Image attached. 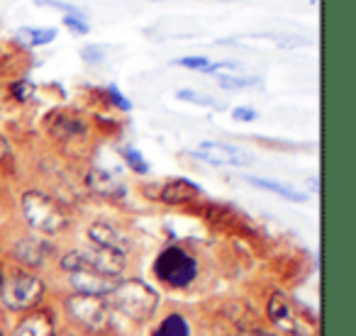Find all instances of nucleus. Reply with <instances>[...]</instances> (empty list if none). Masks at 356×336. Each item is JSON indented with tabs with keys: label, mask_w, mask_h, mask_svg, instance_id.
<instances>
[{
	"label": "nucleus",
	"mask_w": 356,
	"mask_h": 336,
	"mask_svg": "<svg viewBox=\"0 0 356 336\" xmlns=\"http://www.w3.org/2000/svg\"><path fill=\"white\" fill-rule=\"evenodd\" d=\"M22 215L30 222V227L42 234H59L69 227V215L59 200L40 190H30L22 195Z\"/></svg>",
	"instance_id": "nucleus-1"
},
{
	"label": "nucleus",
	"mask_w": 356,
	"mask_h": 336,
	"mask_svg": "<svg viewBox=\"0 0 356 336\" xmlns=\"http://www.w3.org/2000/svg\"><path fill=\"white\" fill-rule=\"evenodd\" d=\"M32 37L30 44H49L51 40L56 37L54 30H22V37Z\"/></svg>",
	"instance_id": "nucleus-19"
},
{
	"label": "nucleus",
	"mask_w": 356,
	"mask_h": 336,
	"mask_svg": "<svg viewBox=\"0 0 356 336\" xmlns=\"http://www.w3.org/2000/svg\"><path fill=\"white\" fill-rule=\"evenodd\" d=\"M66 307H69L71 317L90 331H100L110 324V307L105 302V297L76 292V295H71L66 300Z\"/></svg>",
	"instance_id": "nucleus-7"
},
{
	"label": "nucleus",
	"mask_w": 356,
	"mask_h": 336,
	"mask_svg": "<svg viewBox=\"0 0 356 336\" xmlns=\"http://www.w3.org/2000/svg\"><path fill=\"white\" fill-rule=\"evenodd\" d=\"M110 98H113V103L118 105V108H122V110H129V108H132V105H129V100L124 98V95H120L115 88H110Z\"/></svg>",
	"instance_id": "nucleus-27"
},
{
	"label": "nucleus",
	"mask_w": 356,
	"mask_h": 336,
	"mask_svg": "<svg viewBox=\"0 0 356 336\" xmlns=\"http://www.w3.org/2000/svg\"><path fill=\"white\" fill-rule=\"evenodd\" d=\"M218 83L222 88H249L257 83V78H237V76H220Z\"/></svg>",
	"instance_id": "nucleus-20"
},
{
	"label": "nucleus",
	"mask_w": 356,
	"mask_h": 336,
	"mask_svg": "<svg viewBox=\"0 0 356 336\" xmlns=\"http://www.w3.org/2000/svg\"><path fill=\"white\" fill-rule=\"evenodd\" d=\"M13 93H15V98L17 100H30L32 98V93H35V85L30 83V81H20V83H15L13 85Z\"/></svg>",
	"instance_id": "nucleus-22"
},
{
	"label": "nucleus",
	"mask_w": 356,
	"mask_h": 336,
	"mask_svg": "<svg viewBox=\"0 0 356 336\" xmlns=\"http://www.w3.org/2000/svg\"><path fill=\"white\" fill-rule=\"evenodd\" d=\"M122 156H124V161H127L129 166H132V171H137V174H147V171H149L147 161H144V158L139 156V153L134 151V149H124Z\"/></svg>",
	"instance_id": "nucleus-18"
},
{
	"label": "nucleus",
	"mask_w": 356,
	"mask_h": 336,
	"mask_svg": "<svg viewBox=\"0 0 356 336\" xmlns=\"http://www.w3.org/2000/svg\"><path fill=\"white\" fill-rule=\"evenodd\" d=\"M13 336H54V321L49 312H32L15 326Z\"/></svg>",
	"instance_id": "nucleus-13"
},
{
	"label": "nucleus",
	"mask_w": 356,
	"mask_h": 336,
	"mask_svg": "<svg viewBox=\"0 0 356 336\" xmlns=\"http://www.w3.org/2000/svg\"><path fill=\"white\" fill-rule=\"evenodd\" d=\"M61 268L71 273V283H74L76 292H81V295L105 297L118 285V278H110V276H105V273H100L98 268H93L81 256V251L66 253V256L61 258Z\"/></svg>",
	"instance_id": "nucleus-3"
},
{
	"label": "nucleus",
	"mask_w": 356,
	"mask_h": 336,
	"mask_svg": "<svg viewBox=\"0 0 356 336\" xmlns=\"http://www.w3.org/2000/svg\"><path fill=\"white\" fill-rule=\"evenodd\" d=\"M268 317L281 331L293 336H312L315 334V319L310 314H302L286 295L276 292L268 300Z\"/></svg>",
	"instance_id": "nucleus-6"
},
{
	"label": "nucleus",
	"mask_w": 356,
	"mask_h": 336,
	"mask_svg": "<svg viewBox=\"0 0 356 336\" xmlns=\"http://www.w3.org/2000/svg\"><path fill=\"white\" fill-rule=\"evenodd\" d=\"M154 271L161 278L166 285L171 287H186L193 283L195 273H198V266H195L193 256L186 253L184 249L171 246L166 251H161V256L154 263Z\"/></svg>",
	"instance_id": "nucleus-4"
},
{
	"label": "nucleus",
	"mask_w": 356,
	"mask_h": 336,
	"mask_svg": "<svg viewBox=\"0 0 356 336\" xmlns=\"http://www.w3.org/2000/svg\"><path fill=\"white\" fill-rule=\"evenodd\" d=\"M44 295V283L30 273H15L10 278H3L0 285V297L10 310H30Z\"/></svg>",
	"instance_id": "nucleus-5"
},
{
	"label": "nucleus",
	"mask_w": 356,
	"mask_h": 336,
	"mask_svg": "<svg viewBox=\"0 0 356 336\" xmlns=\"http://www.w3.org/2000/svg\"><path fill=\"white\" fill-rule=\"evenodd\" d=\"M88 188L95 190L98 195H105V198H120V195H124V185L113 174L100 171V168H93L88 174Z\"/></svg>",
	"instance_id": "nucleus-15"
},
{
	"label": "nucleus",
	"mask_w": 356,
	"mask_h": 336,
	"mask_svg": "<svg viewBox=\"0 0 356 336\" xmlns=\"http://www.w3.org/2000/svg\"><path fill=\"white\" fill-rule=\"evenodd\" d=\"M37 6H49V8H56V10L69 12V15H81L79 8L69 6V3H61V0H37Z\"/></svg>",
	"instance_id": "nucleus-23"
},
{
	"label": "nucleus",
	"mask_w": 356,
	"mask_h": 336,
	"mask_svg": "<svg viewBox=\"0 0 356 336\" xmlns=\"http://www.w3.org/2000/svg\"><path fill=\"white\" fill-rule=\"evenodd\" d=\"M232 115L237 119H242V122H252V119H257V112H254V110H249V108H237Z\"/></svg>",
	"instance_id": "nucleus-26"
},
{
	"label": "nucleus",
	"mask_w": 356,
	"mask_h": 336,
	"mask_svg": "<svg viewBox=\"0 0 356 336\" xmlns=\"http://www.w3.org/2000/svg\"><path fill=\"white\" fill-rule=\"evenodd\" d=\"M88 234H90V239H93V244L98 249H110V251H120V253L127 251V239H124L122 232H118L113 224L95 222L93 227H90Z\"/></svg>",
	"instance_id": "nucleus-11"
},
{
	"label": "nucleus",
	"mask_w": 356,
	"mask_h": 336,
	"mask_svg": "<svg viewBox=\"0 0 356 336\" xmlns=\"http://www.w3.org/2000/svg\"><path fill=\"white\" fill-rule=\"evenodd\" d=\"M81 256L93 268H98L100 273H105V276H110V278H118L120 273L124 271V253H120V251L95 246V251H83Z\"/></svg>",
	"instance_id": "nucleus-9"
},
{
	"label": "nucleus",
	"mask_w": 356,
	"mask_h": 336,
	"mask_svg": "<svg viewBox=\"0 0 356 336\" xmlns=\"http://www.w3.org/2000/svg\"><path fill=\"white\" fill-rule=\"evenodd\" d=\"M195 156L213 163V166H249L254 161L244 149L225 142H203L195 149Z\"/></svg>",
	"instance_id": "nucleus-8"
},
{
	"label": "nucleus",
	"mask_w": 356,
	"mask_h": 336,
	"mask_svg": "<svg viewBox=\"0 0 356 336\" xmlns=\"http://www.w3.org/2000/svg\"><path fill=\"white\" fill-rule=\"evenodd\" d=\"M64 25H66V27H71L74 32H79V35H88V25H86L83 17H81V15H69V17H64Z\"/></svg>",
	"instance_id": "nucleus-24"
},
{
	"label": "nucleus",
	"mask_w": 356,
	"mask_h": 336,
	"mask_svg": "<svg viewBox=\"0 0 356 336\" xmlns=\"http://www.w3.org/2000/svg\"><path fill=\"white\" fill-rule=\"evenodd\" d=\"M0 336H3V334H0Z\"/></svg>",
	"instance_id": "nucleus-31"
},
{
	"label": "nucleus",
	"mask_w": 356,
	"mask_h": 336,
	"mask_svg": "<svg viewBox=\"0 0 356 336\" xmlns=\"http://www.w3.org/2000/svg\"><path fill=\"white\" fill-rule=\"evenodd\" d=\"M178 66H186V69H198V71H210V61L205 56H188V59H178Z\"/></svg>",
	"instance_id": "nucleus-21"
},
{
	"label": "nucleus",
	"mask_w": 356,
	"mask_h": 336,
	"mask_svg": "<svg viewBox=\"0 0 356 336\" xmlns=\"http://www.w3.org/2000/svg\"><path fill=\"white\" fill-rule=\"evenodd\" d=\"M49 244H44L42 239H20V242L15 244V256L20 263H25V266H42V263L47 261V256H49Z\"/></svg>",
	"instance_id": "nucleus-12"
},
{
	"label": "nucleus",
	"mask_w": 356,
	"mask_h": 336,
	"mask_svg": "<svg viewBox=\"0 0 356 336\" xmlns=\"http://www.w3.org/2000/svg\"><path fill=\"white\" fill-rule=\"evenodd\" d=\"M0 285H3V276H0Z\"/></svg>",
	"instance_id": "nucleus-30"
},
{
	"label": "nucleus",
	"mask_w": 356,
	"mask_h": 336,
	"mask_svg": "<svg viewBox=\"0 0 356 336\" xmlns=\"http://www.w3.org/2000/svg\"><path fill=\"white\" fill-rule=\"evenodd\" d=\"M178 98H184V100H191V103H198V105H210V108H215L213 100L208 98H200L198 93H193V90H178Z\"/></svg>",
	"instance_id": "nucleus-25"
},
{
	"label": "nucleus",
	"mask_w": 356,
	"mask_h": 336,
	"mask_svg": "<svg viewBox=\"0 0 356 336\" xmlns=\"http://www.w3.org/2000/svg\"><path fill=\"white\" fill-rule=\"evenodd\" d=\"M110 295H113L115 307L134 321L149 319V317L154 314V310H156V302H159L156 292H154L147 283L134 280V278H129V280H118V285H115V290L110 292Z\"/></svg>",
	"instance_id": "nucleus-2"
},
{
	"label": "nucleus",
	"mask_w": 356,
	"mask_h": 336,
	"mask_svg": "<svg viewBox=\"0 0 356 336\" xmlns=\"http://www.w3.org/2000/svg\"><path fill=\"white\" fill-rule=\"evenodd\" d=\"M249 183L259 185V188H266V190H271V193L283 195V198H286V200H293V203H302V200H305V195L296 193V190H293V188H288V185L273 183V180H264V178H249Z\"/></svg>",
	"instance_id": "nucleus-17"
},
{
	"label": "nucleus",
	"mask_w": 356,
	"mask_h": 336,
	"mask_svg": "<svg viewBox=\"0 0 356 336\" xmlns=\"http://www.w3.org/2000/svg\"><path fill=\"white\" fill-rule=\"evenodd\" d=\"M49 132L56 139H74L86 134V122L76 112H54L49 119Z\"/></svg>",
	"instance_id": "nucleus-10"
},
{
	"label": "nucleus",
	"mask_w": 356,
	"mask_h": 336,
	"mask_svg": "<svg viewBox=\"0 0 356 336\" xmlns=\"http://www.w3.org/2000/svg\"><path fill=\"white\" fill-rule=\"evenodd\" d=\"M188 321L184 319L181 314H171L159 324V329L154 331V336H188Z\"/></svg>",
	"instance_id": "nucleus-16"
},
{
	"label": "nucleus",
	"mask_w": 356,
	"mask_h": 336,
	"mask_svg": "<svg viewBox=\"0 0 356 336\" xmlns=\"http://www.w3.org/2000/svg\"><path fill=\"white\" fill-rule=\"evenodd\" d=\"M198 195H200V188L186 178L171 180V183H166L161 188V200L166 205H186L198 198Z\"/></svg>",
	"instance_id": "nucleus-14"
},
{
	"label": "nucleus",
	"mask_w": 356,
	"mask_h": 336,
	"mask_svg": "<svg viewBox=\"0 0 356 336\" xmlns=\"http://www.w3.org/2000/svg\"><path fill=\"white\" fill-rule=\"evenodd\" d=\"M237 336H276V334H268V331H259V329H254V331H239Z\"/></svg>",
	"instance_id": "nucleus-29"
},
{
	"label": "nucleus",
	"mask_w": 356,
	"mask_h": 336,
	"mask_svg": "<svg viewBox=\"0 0 356 336\" xmlns=\"http://www.w3.org/2000/svg\"><path fill=\"white\" fill-rule=\"evenodd\" d=\"M8 156H10V144L0 137V166H3V161H6Z\"/></svg>",
	"instance_id": "nucleus-28"
}]
</instances>
